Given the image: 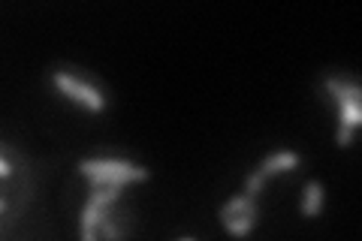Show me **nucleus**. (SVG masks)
<instances>
[{
	"instance_id": "2",
	"label": "nucleus",
	"mask_w": 362,
	"mask_h": 241,
	"mask_svg": "<svg viewBox=\"0 0 362 241\" xmlns=\"http://www.w3.org/2000/svg\"><path fill=\"white\" fill-rule=\"evenodd\" d=\"M78 172L90 181V187H121V190L127 184H136V181H148V175H151L145 166L130 163V160H115V157L82 160Z\"/></svg>"
},
{
	"instance_id": "7",
	"label": "nucleus",
	"mask_w": 362,
	"mask_h": 241,
	"mask_svg": "<svg viewBox=\"0 0 362 241\" xmlns=\"http://www.w3.org/2000/svg\"><path fill=\"white\" fill-rule=\"evenodd\" d=\"M257 217H259V211H247V214H235V217H223V229L230 233L233 238H245L251 229L257 226Z\"/></svg>"
},
{
	"instance_id": "11",
	"label": "nucleus",
	"mask_w": 362,
	"mask_h": 241,
	"mask_svg": "<svg viewBox=\"0 0 362 241\" xmlns=\"http://www.w3.org/2000/svg\"><path fill=\"white\" fill-rule=\"evenodd\" d=\"M178 241H197V238H178Z\"/></svg>"
},
{
	"instance_id": "4",
	"label": "nucleus",
	"mask_w": 362,
	"mask_h": 241,
	"mask_svg": "<svg viewBox=\"0 0 362 241\" xmlns=\"http://www.w3.org/2000/svg\"><path fill=\"white\" fill-rule=\"evenodd\" d=\"M121 193H124L121 187H90L82 217H78V241H100L97 238L100 214H103V208H109V205H118Z\"/></svg>"
},
{
	"instance_id": "6",
	"label": "nucleus",
	"mask_w": 362,
	"mask_h": 241,
	"mask_svg": "<svg viewBox=\"0 0 362 241\" xmlns=\"http://www.w3.org/2000/svg\"><path fill=\"white\" fill-rule=\"evenodd\" d=\"M323 211V184L320 181H308L302 193V214L305 217H317Z\"/></svg>"
},
{
	"instance_id": "1",
	"label": "nucleus",
	"mask_w": 362,
	"mask_h": 241,
	"mask_svg": "<svg viewBox=\"0 0 362 241\" xmlns=\"http://www.w3.org/2000/svg\"><path fill=\"white\" fill-rule=\"evenodd\" d=\"M323 88L329 90V97L335 100L338 106V148H347L354 142V133L362 124V90L356 82L350 78H341V76H326L323 78Z\"/></svg>"
},
{
	"instance_id": "5",
	"label": "nucleus",
	"mask_w": 362,
	"mask_h": 241,
	"mask_svg": "<svg viewBox=\"0 0 362 241\" xmlns=\"http://www.w3.org/2000/svg\"><path fill=\"white\" fill-rule=\"evenodd\" d=\"M299 166H302V157L296 151H278V154L266 157L263 163L251 172V175L259 181V184H266V178H275V175H281V172H293Z\"/></svg>"
},
{
	"instance_id": "8",
	"label": "nucleus",
	"mask_w": 362,
	"mask_h": 241,
	"mask_svg": "<svg viewBox=\"0 0 362 241\" xmlns=\"http://www.w3.org/2000/svg\"><path fill=\"white\" fill-rule=\"evenodd\" d=\"M247 211H259V205L254 196H247V193H235L230 202H223L221 208V221L223 217H235V214H247Z\"/></svg>"
},
{
	"instance_id": "10",
	"label": "nucleus",
	"mask_w": 362,
	"mask_h": 241,
	"mask_svg": "<svg viewBox=\"0 0 362 241\" xmlns=\"http://www.w3.org/2000/svg\"><path fill=\"white\" fill-rule=\"evenodd\" d=\"M6 205H9V202H6V196H0V214L6 211Z\"/></svg>"
},
{
	"instance_id": "3",
	"label": "nucleus",
	"mask_w": 362,
	"mask_h": 241,
	"mask_svg": "<svg viewBox=\"0 0 362 241\" xmlns=\"http://www.w3.org/2000/svg\"><path fill=\"white\" fill-rule=\"evenodd\" d=\"M52 82H54V88H58L64 97H70V100H76V102H82L88 112H103V109H106V102H109L103 90H100L94 82H90V78H82L78 73L54 70V73H52Z\"/></svg>"
},
{
	"instance_id": "9",
	"label": "nucleus",
	"mask_w": 362,
	"mask_h": 241,
	"mask_svg": "<svg viewBox=\"0 0 362 241\" xmlns=\"http://www.w3.org/2000/svg\"><path fill=\"white\" fill-rule=\"evenodd\" d=\"M13 175H16V166L0 157V178H13Z\"/></svg>"
}]
</instances>
